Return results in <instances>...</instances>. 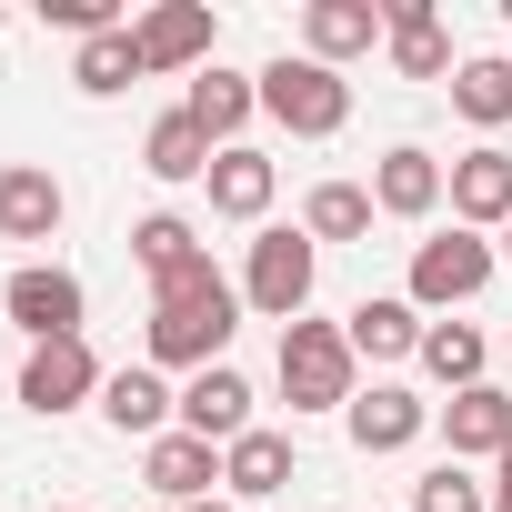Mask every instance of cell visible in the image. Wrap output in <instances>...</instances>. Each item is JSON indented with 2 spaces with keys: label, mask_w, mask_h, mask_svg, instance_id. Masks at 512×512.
Here are the masks:
<instances>
[{
  "label": "cell",
  "mask_w": 512,
  "mask_h": 512,
  "mask_svg": "<svg viewBox=\"0 0 512 512\" xmlns=\"http://www.w3.org/2000/svg\"><path fill=\"white\" fill-rule=\"evenodd\" d=\"M262 81V111L292 131V141H332L342 121H352V81L332 71V61H312V51H282L272 71H251Z\"/></svg>",
  "instance_id": "cell-2"
},
{
  "label": "cell",
  "mask_w": 512,
  "mask_h": 512,
  "mask_svg": "<svg viewBox=\"0 0 512 512\" xmlns=\"http://www.w3.org/2000/svg\"><path fill=\"white\" fill-rule=\"evenodd\" d=\"M502 492H512V442H502Z\"/></svg>",
  "instance_id": "cell-31"
},
{
  "label": "cell",
  "mask_w": 512,
  "mask_h": 512,
  "mask_svg": "<svg viewBox=\"0 0 512 512\" xmlns=\"http://www.w3.org/2000/svg\"><path fill=\"white\" fill-rule=\"evenodd\" d=\"M181 512H241V502H181Z\"/></svg>",
  "instance_id": "cell-30"
},
{
  "label": "cell",
  "mask_w": 512,
  "mask_h": 512,
  "mask_svg": "<svg viewBox=\"0 0 512 512\" xmlns=\"http://www.w3.org/2000/svg\"><path fill=\"white\" fill-rule=\"evenodd\" d=\"M442 191H452V171H442L422 141L382 151V171H372V211H382V221H432V211H442Z\"/></svg>",
  "instance_id": "cell-11"
},
{
  "label": "cell",
  "mask_w": 512,
  "mask_h": 512,
  "mask_svg": "<svg viewBox=\"0 0 512 512\" xmlns=\"http://www.w3.org/2000/svg\"><path fill=\"white\" fill-rule=\"evenodd\" d=\"M452 221L462 231H512V151L502 141H482V151L452 161Z\"/></svg>",
  "instance_id": "cell-12"
},
{
  "label": "cell",
  "mask_w": 512,
  "mask_h": 512,
  "mask_svg": "<svg viewBox=\"0 0 512 512\" xmlns=\"http://www.w3.org/2000/svg\"><path fill=\"white\" fill-rule=\"evenodd\" d=\"M101 422H111V432L161 442V432H181V392H161V372H151V362H131V372H111V382H101Z\"/></svg>",
  "instance_id": "cell-16"
},
{
  "label": "cell",
  "mask_w": 512,
  "mask_h": 512,
  "mask_svg": "<svg viewBox=\"0 0 512 512\" xmlns=\"http://www.w3.org/2000/svg\"><path fill=\"white\" fill-rule=\"evenodd\" d=\"M141 482H151L161 502H211V482H221V442H201V432H161V442L141 452Z\"/></svg>",
  "instance_id": "cell-17"
},
{
  "label": "cell",
  "mask_w": 512,
  "mask_h": 512,
  "mask_svg": "<svg viewBox=\"0 0 512 512\" xmlns=\"http://www.w3.org/2000/svg\"><path fill=\"white\" fill-rule=\"evenodd\" d=\"M382 51H392V71H402V81H452V71H462V61H452V31H442L432 0H382Z\"/></svg>",
  "instance_id": "cell-9"
},
{
  "label": "cell",
  "mask_w": 512,
  "mask_h": 512,
  "mask_svg": "<svg viewBox=\"0 0 512 512\" xmlns=\"http://www.w3.org/2000/svg\"><path fill=\"white\" fill-rule=\"evenodd\" d=\"M442 442H452V462H502V442H512V392H492V382L452 392V402H442Z\"/></svg>",
  "instance_id": "cell-18"
},
{
  "label": "cell",
  "mask_w": 512,
  "mask_h": 512,
  "mask_svg": "<svg viewBox=\"0 0 512 512\" xmlns=\"http://www.w3.org/2000/svg\"><path fill=\"white\" fill-rule=\"evenodd\" d=\"M492 512H512V492H492Z\"/></svg>",
  "instance_id": "cell-32"
},
{
  "label": "cell",
  "mask_w": 512,
  "mask_h": 512,
  "mask_svg": "<svg viewBox=\"0 0 512 512\" xmlns=\"http://www.w3.org/2000/svg\"><path fill=\"white\" fill-rule=\"evenodd\" d=\"M422 312H412V292H372V302H352L342 312V342H352V362H402V352H422Z\"/></svg>",
  "instance_id": "cell-13"
},
{
  "label": "cell",
  "mask_w": 512,
  "mask_h": 512,
  "mask_svg": "<svg viewBox=\"0 0 512 512\" xmlns=\"http://www.w3.org/2000/svg\"><path fill=\"white\" fill-rule=\"evenodd\" d=\"M131 262H141L151 292H161V282H181L191 262H211V251H201V231H191L181 211H141V221H131Z\"/></svg>",
  "instance_id": "cell-24"
},
{
  "label": "cell",
  "mask_w": 512,
  "mask_h": 512,
  "mask_svg": "<svg viewBox=\"0 0 512 512\" xmlns=\"http://www.w3.org/2000/svg\"><path fill=\"white\" fill-rule=\"evenodd\" d=\"M61 512H71V502H61Z\"/></svg>",
  "instance_id": "cell-35"
},
{
  "label": "cell",
  "mask_w": 512,
  "mask_h": 512,
  "mask_svg": "<svg viewBox=\"0 0 512 512\" xmlns=\"http://www.w3.org/2000/svg\"><path fill=\"white\" fill-rule=\"evenodd\" d=\"M412 362H422V372H432V382H442V392H472V382H482V362H492V352H482V332H472V322H432V332H422V352H412Z\"/></svg>",
  "instance_id": "cell-27"
},
{
  "label": "cell",
  "mask_w": 512,
  "mask_h": 512,
  "mask_svg": "<svg viewBox=\"0 0 512 512\" xmlns=\"http://www.w3.org/2000/svg\"><path fill=\"white\" fill-rule=\"evenodd\" d=\"M181 432H201V442H221V452H231V442L251 432V382H241L231 362L191 372V382H181Z\"/></svg>",
  "instance_id": "cell-14"
},
{
  "label": "cell",
  "mask_w": 512,
  "mask_h": 512,
  "mask_svg": "<svg viewBox=\"0 0 512 512\" xmlns=\"http://www.w3.org/2000/svg\"><path fill=\"white\" fill-rule=\"evenodd\" d=\"M362 362H352V342H342V322H292L282 332V402L292 412H352V382Z\"/></svg>",
  "instance_id": "cell-3"
},
{
  "label": "cell",
  "mask_w": 512,
  "mask_h": 512,
  "mask_svg": "<svg viewBox=\"0 0 512 512\" xmlns=\"http://www.w3.org/2000/svg\"><path fill=\"white\" fill-rule=\"evenodd\" d=\"M312 272H322V241L312 231H262V241H251V272H241V302L292 332L312 312Z\"/></svg>",
  "instance_id": "cell-4"
},
{
  "label": "cell",
  "mask_w": 512,
  "mask_h": 512,
  "mask_svg": "<svg viewBox=\"0 0 512 512\" xmlns=\"http://www.w3.org/2000/svg\"><path fill=\"white\" fill-rule=\"evenodd\" d=\"M412 512H492V492H482L462 462H432V472L412 482Z\"/></svg>",
  "instance_id": "cell-29"
},
{
  "label": "cell",
  "mask_w": 512,
  "mask_h": 512,
  "mask_svg": "<svg viewBox=\"0 0 512 512\" xmlns=\"http://www.w3.org/2000/svg\"><path fill=\"white\" fill-rule=\"evenodd\" d=\"M492 262H502V241H482V231H432L422 251H412V312H462L482 282H492Z\"/></svg>",
  "instance_id": "cell-5"
},
{
  "label": "cell",
  "mask_w": 512,
  "mask_h": 512,
  "mask_svg": "<svg viewBox=\"0 0 512 512\" xmlns=\"http://www.w3.org/2000/svg\"><path fill=\"white\" fill-rule=\"evenodd\" d=\"M211 161H221V151H211V131H201L191 111H161L151 141H141V171H151V181H211Z\"/></svg>",
  "instance_id": "cell-23"
},
{
  "label": "cell",
  "mask_w": 512,
  "mask_h": 512,
  "mask_svg": "<svg viewBox=\"0 0 512 512\" xmlns=\"http://www.w3.org/2000/svg\"><path fill=\"white\" fill-rule=\"evenodd\" d=\"M342 432H352V452H412V442L432 432V402L402 392V382H372V392H352Z\"/></svg>",
  "instance_id": "cell-10"
},
{
  "label": "cell",
  "mask_w": 512,
  "mask_h": 512,
  "mask_svg": "<svg viewBox=\"0 0 512 512\" xmlns=\"http://www.w3.org/2000/svg\"><path fill=\"white\" fill-rule=\"evenodd\" d=\"M302 231H312V241H362V231H372V191H362V181H322V191L302 201Z\"/></svg>",
  "instance_id": "cell-28"
},
{
  "label": "cell",
  "mask_w": 512,
  "mask_h": 512,
  "mask_svg": "<svg viewBox=\"0 0 512 512\" xmlns=\"http://www.w3.org/2000/svg\"><path fill=\"white\" fill-rule=\"evenodd\" d=\"M452 111H462L472 131H502V121H512V61H502V51H472V61L452 71Z\"/></svg>",
  "instance_id": "cell-26"
},
{
  "label": "cell",
  "mask_w": 512,
  "mask_h": 512,
  "mask_svg": "<svg viewBox=\"0 0 512 512\" xmlns=\"http://www.w3.org/2000/svg\"><path fill=\"white\" fill-rule=\"evenodd\" d=\"M0 21H11V11H0Z\"/></svg>",
  "instance_id": "cell-34"
},
{
  "label": "cell",
  "mask_w": 512,
  "mask_h": 512,
  "mask_svg": "<svg viewBox=\"0 0 512 512\" xmlns=\"http://www.w3.org/2000/svg\"><path fill=\"white\" fill-rule=\"evenodd\" d=\"M292 432H262V422H251L231 452H221V502H272V492H292Z\"/></svg>",
  "instance_id": "cell-15"
},
{
  "label": "cell",
  "mask_w": 512,
  "mask_h": 512,
  "mask_svg": "<svg viewBox=\"0 0 512 512\" xmlns=\"http://www.w3.org/2000/svg\"><path fill=\"white\" fill-rule=\"evenodd\" d=\"M231 332H241V292H231L211 262H191L181 282L151 292V332H141V352H151L161 372H211V362L231 352Z\"/></svg>",
  "instance_id": "cell-1"
},
{
  "label": "cell",
  "mask_w": 512,
  "mask_h": 512,
  "mask_svg": "<svg viewBox=\"0 0 512 512\" xmlns=\"http://www.w3.org/2000/svg\"><path fill=\"white\" fill-rule=\"evenodd\" d=\"M0 312H11L31 342H81L91 292H81V272H61V262H21L11 282H0Z\"/></svg>",
  "instance_id": "cell-6"
},
{
  "label": "cell",
  "mask_w": 512,
  "mask_h": 512,
  "mask_svg": "<svg viewBox=\"0 0 512 512\" xmlns=\"http://www.w3.org/2000/svg\"><path fill=\"white\" fill-rule=\"evenodd\" d=\"M101 362H91V332L81 342H31V362H21V412H41V422H61V412H81V402H101Z\"/></svg>",
  "instance_id": "cell-7"
},
{
  "label": "cell",
  "mask_w": 512,
  "mask_h": 512,
  "mask_svg": "<svg viewBox=\"0 0 512 512\" xmlns=\"http://www.w3.org/2000/svg\"><path fill=\"white\" fill-rule=\"evenodd\" d=\"M71 81H81L91 101H121L131 81H151V71H141V41H131V21H121V31H91V41H81V61H71Z\"/></svg>",
  "instance_id": "cell-25"
},
{
  "label": "cell",
  "mask_w": 512,
  "mask_h": 512,
  "mask_svg": "<svg viewBox=\"0 0 512 512\" xmlns=\"http://www.w3.org/2000/svg\"><path fill=\"white\" fill-rule=\"evenodd\" d=\"M61 181L41 171V161H11V171H0V241H51L61 231Z\"/></svg>",
  "instance_id": "cell-19"
},
{
  "label": "cell",
  "mask_w": 512,
  "mask_h": 512,
  "mask_svg": "<svg viewBox=\"0 0 512 512\" xmlns=\"http://www.w3.org/2000/svg\"><path fill=\"white\" fill-rule=\"evenodd\" d=\"M272 191H282V171L251 151V141H231V151L211 161V211H221V221H262V211H272Z\"/></svg>",
  "instance_id": "cell-20"
},
{
  "label": "cell",
  "mask_w": 512,
  "mask_h": 512,
  "mask_svg": "<svg viewBox=\"0 0 512 512\" xmlns=\"http://www.w3.org/2000/svg\"><path fill=\"white\" fill-rule=\"evenodd\" d=\"M502 262H512V231H502Z\"/></svg>",
  "instance_id": "cell-33"
},
{
  "label": "cell",
  "mask_w": 512,
  "mask_h": 512,
  "mask_svg": "<svg viewBox=\"0 0 512 512\" xmlns=\"http://www.w3.org/2000/svg\"><path fill=\"white\" fill-rule=\"evenodd\" d=\"M302 41H312V61H362L372 41H382V11H372V0H312V11H302Z\"/></svg>",
  "instance_id": "cell-21"
},
{
  "label": "cell",
  "mask_w": 512,
  "mask_h": 512,
  "mask_svg": "<svg viewBox=\"0 0 512 512\" xmlns=\"http://www.w3.org/2000/svg\"><path fill=\"white\" fill-rule=\"evenodd\" d=\"M181 111L211 131V151H231V141H241V121L262 111V81H241V71H221V61H211V71L191 81V101H181Z\"/></svg>",
  "instance_id": "cell-22"
},
{
  "label": "cell",
  "mask_w": 512,
  "mask_h": 512,
  "mask_svg": "<svg viewBox=\"0 0 512 512\" xmlns=\"http://www.w3.org/2000/svg\"><path fill=\"white\" fill-rule=\"evenodd\" d=\"M131 41H141V71H211L221 21H211V0H151L131 21Z\"/></svg>",
  "instance_id": "cell-8"
}]
</instances>
